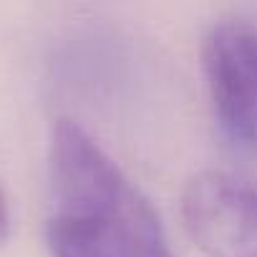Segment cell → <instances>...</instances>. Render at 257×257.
<instances>
[{"label":"cell","instance_id":"cell-1","mask_svg":"<svg viewBox=\"0 0 257 257\" xmlns=\"http://www.w3.org/2000/svg\"><path fill=\"white\" fill-rule=\"evenodd\" d=\"M48 167L53 257H177L152 202L83 126H53Z\"/></svg>","mask_w":257,"mask_h":257},{"label":"cell","instance_id":"cell-2","mask_svg":"<svg viewBox=\"0 0 257 257\" xmlns=\"http://www.w3.org/2000/svg\"><path fill=\"white\" fill-rule=\"evenodd\" d=\"M182 219L207 257H257V184L229 172H202L182 194Z\"/></svg>","mask_w":257,"mask_h":257},{"label":"cell","instance_id":"cell-3","mask_svg":"<svg viewBox=\"0 0 257 257\" xmlns=\"http://www.w3.org/2000/svg\"><path fill=\"white\" fill-rule=\"evenodd\" d=\"M202 66L222 132L257 154V31L217 23L204 38Z\"/></svg>","mask_w":257,"mask_h":257},{"label":"cell","instance_id":"cell-4","mask_svg":"<svg viewBox=\"0 0 257 257\" xmlns=\"http://www.w3.org/2000/svg\"><path fill=\"white\" fill-rule=\"evenodd\" d=\"M11 234V207H8V194L0 184V244H3Z\"/></svg>","mask_w":257,"mask_h":257}]
</instances>
